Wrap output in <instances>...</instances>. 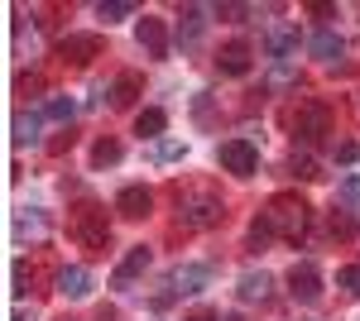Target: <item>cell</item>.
<instances>
[{"label":"cell","mask_w":360,"mask_h":321,"mask_svg":"<svg viewBox=\"0 0 360 321\" xmlns=\"http://www.w3.org/2000/svg\"><path fill=\"white\" fill-rule=\"evenodd\" d=\"M178 221L188 230H217L226 221V202L212 188H183L178 192Z\"/></svg>","instance_id":"obj_1"},{"label":"cell","mask_w":360,"mask_h":321,"mask_svg":"<svg viewBox=\"0 0 360 321\" xmlns=\"http://www.w3.org/2000/svg\"><path fill=\"white\" fill-rule=\"evenodd\" d=\"M264 216H269L274 235H283V240H298V235L307 230V202L293 197V192H278L274 202L264 207Z\"/></svg>","instance_id":"obj_2"},{"label":"cell","mask_w":360,"mask_h":321,"mask_svg":"<svg viewBox=\"0 0 360 321\" xmlns=\"http://www.w3.org/2000/svg\"><path fill=\"white\" fill-rule=\"evenodd\" d=\"M72 235H77V244H86V249H106V240H111L106 211H101V207H82V211L72 216Z\"/></svg>","instance_id":"obj_3"},{"label":"cell","mask_w":360,"mask_h":321,"mask_svg":"<svg viewBox=\"0 0 360 321\" xmlns=\"http://www.w3.org/2000/svg\"><path fill=\"white\" fill-rule=\"evenodd\" d=\"M217 163H221L226 173H236V178H255V168H259V149H255L250 139H226L221 149H217Z\"/></svg>","instance_id":"obj_4"},{"label":"cell","mask_w":360,"mask_h":321,"mask_svg":"<svg viewBox=\"0 0 360 321\" xmlns=\"http://www.w3.org/2000/svg\"><path fill=\"white\" fill-rule=\"evenodd\" d=\"M288 297L293 302H317L322 297V268L312 264V259H298V264L288 268Z\"/></svg>","instance_id":"obj_5"},{"label":"cell","mask_w":360,"mask_h":321,"mask_svg":"<svg viewBox=\"0 0 360 321\" xmlns=\"http://www.w3.org/2000/svg\"><path fill=\"white\" fill-rule=\"evenodd\" d=\"M327 120H332V110L322 106V101H307V106L293 115V139H303V144L322 139V134H327Z\"/></svg>","instance_id":"obj_6"},{"label":"cell","mask_w":360,"mask_h":321,"mask_svg":"<svg viewBox=\"0 0 360 321\" xmlns=\"http://www.w3.org/2000/svg\"><path fill=\"white\" fill-rule=\"evenodd\" d=\"M149 264H154L149 244H135V249H130V254H125V259L115 264V273H111V288H115V293H130V283H135V278H139V273H144Z\"/></svg>","instance_id":"obj_7"},{"label":"cell","mask_w":360,"mask_h":321,"mask_svg":"<svg viewBox=\"0 0 360 321\" xmlns=\"http://www.w3.org/2000/svg\"><path fill=\"white\" fill-rule=\"evenodd\" d=\"M207 283H212V264H178L168 273V288L178 297H197Z\"/></svg>","instance_id":"obj_8"},{"label":"cell","mask_w":360,"mask_h":321,"mask_svg":"<svg viewBox=\"0 0 360 321\" xmlns=\"http://www.w3.org/2000/svg\"><path fill=\"white\" fill-rule=\"evenodd\" d=\"M135 39H139V48H144V58H168V29H164V20L144 15V20L135 25Z\"/></svg>","instance_id":"obj_9"},{"label":"cell","mask_w":360,"mask_h":321,"mask_svg":"<svg viewBox=\"0 0 360 321\" xmlns=\"http://www.w3.org/2000/svg\"><path fill=\"white\" fill-rule=\"evenodd\" d=\"M115 211L125 216V221H144V216L154 211V192H149V188H139V183L120 188V197H115Z\"/></svg>","instance_id":"obj_10"},{"label":"cell","mask_w":360,"mask_h":321,"mask_svg":"<svg viewBox=\"0 0 360 321\" xmlns=\"http://www.w3.org/2000/svg\"><path fill=\"white\" fill-rule=\"evenodd\" d=\"M264 53L274 58V63H288V58L298 53V25H269V34H264Z\"/></svg>","instance_id":"obj_11"},{"label":"cell","mask_w":360,"mask_h":321,"mask_svg":"<svg viewBox=\"0 0 360 321\" xmlns=\"http://www.w3.org/2000/svg\"><path fill=\"white\" fill-rule=\"evenodd\" d=\"M58 53L68 58V63H91V58L101 53V34H63Z\"/></svg>","instance_id":"obj_12"},{"label":"cell","mask_w":360,"mask_h":321,"mask_svg":"<svg viewBox=\"0 0 360 321\" xmlns=\"http://www.w3.org/2000/svg\"><path fill=\"white\" fill-rule=\"evenodd\" d=\"M236 297H240V302H259V307H264V302L274 297V278H269L264 268H250V273H240V283H236Z\"/></svg>","instance_id":"obj_13"},{"label":"cell","mask_w":360,"mask_h":321,"mask_svg":"<svg viewBox=\"0 0 360 321\" xmlns=\"http://www.w3.org/2000/svg\"><path fill=\"white\" fill-rule=\"evenodd\" d=\"M58 293L68 297V302H82V297L91 293V268H82V264H63V268H58Z\"/></svg>","instance_id":"obj_14"},{"label":"cell","mask_w":360,"mask_h":321,"mask_svg":"<svg viewBox=\"0 0 360 321\" xmlns=\"http://www.w3.org/2000/svg\"><path fill=\"white\" fill-rule=\"evenodd\" d=\"M217 67H221L226 77H245L250 72V44L245 39H231L221 53H217Z\"/></svg>","instance_id":"obj_15"},{"label":"cell","mask_w":360,"mask_h":321,"mask_svg":"<svg viewBox=\"0 0 360 321\" xmlns=\"http://www.w3.org/2000/svg\"><path fill=\"white\" fill-rule=\"evenodd\" d=\"M207 15H212V10H202V5H183V20H178V44H183V48H193L197 39H202Z\"/></svg>","instance_id":"obj_16"},{"label":"cell","mask_w":360,"mask_h":321,"mask_svg":"<svg viewBox=\"0 0 360 321\" xmlns=\"http://www.w3.org/2000/svg\"><path fill=\"white\" fill-rule=\"evenodd\" d=\"M307 53H312V58H322V63H336V58L346 53V44H341V34L322 29V34H312V39H307Z\"/></svg>","instance_id":"obj_17"},{"label":"cell","mask_w":360,"mask_h":321,"mask_svg":"<svg viewBox=\"0 0 360 321\" xmlns=\"http://www.w3.org/2000/svg\"><path fill=\"white\" fill-rule=\"evenodd\" d=\"M164 130H168V115L159 106H149V110H139V115H135V134H144L149 144H154V139H164Z\"/></svg>","instance_id":"obj_18"},{"label":"cell","mask_w":360,"mask_h":321,"mask_svg":"<svg viewBox=\"0 0 360 321\" xmlns=\"http://www.w3.org/2000/svg\"><path fill=\"white\" fill-rule=\"evenodd\" d=\"M144 154H149V163H178V159H188V144L183 139H154Z\"/></svg>","instance_id":"obj_19"},{"label":"cell","mask_w":360,"mask_h":321,"mask_svg":"<svg viewBox=\"0 0 360 321\" xmlns=\"http://www.w3.org/2000/svg\"><path fill=\"white\" fill-rule=\"evenodd\" d=\"M39 110H29V115H15V144L20 149H39Z\"/></svg>","instance_id":"obj_20"},{"label":"cell","mask_w":360,"mask_h":321,"mask_svg":"<svg viewBox=\"0 0 360 321\" xmlns=\"http://www.w3.org/2000/svg\"><path fill=\"white\" fill-rule=\"evenodd\" d=\"M288 86H298V67L293 63H274V72L264 77V91H288Z\"/></svg>","instance_id":"obj_21"},{"label":"cell","mask_w":360,"mask_h":321,"mask_svg":"<svg viewBox=\"0 0 360 321\" xmlns=\"http://www.w3.org/2000/svg\"><path fill=\"white\" fill-rule=\"evenodd\" d=\"M135 96H139V77H135V72H120V77L111 81V101H115V106H130Z\"/></svg>","instance_id":"obj_22"},{"label":"cell","mask_w":360,"mask_h":321,"mask_svg":"<svg viewBox=\"0 0 360 321\" xmlns=\"http://www.w3.org/2000/svg\"><path fill=\"white\" fill-rule=\"evenodd\" d=\"M269 240H274V225H269V216H264V211H259V216H255V221H250V249H269Z\"/></svg>","instance_id":"obj_23"},{"label":"cell","mask_w":360,"mask_h":321,"mask_svg":"<svg viewBox=\"0 0 360 321\" xmlns=\"http://www.w3.org/2000/svg\"><path fill=\"white\" fill-rule=\"evenodd\" d=\"M44 225H49V221H44V211H25V216H15V235H20V240H39V235H44Z\"/></svg>","instance_id":"obj_24"},{"label":"cell","mask_w":360,"mask_h":321,"mask_svg":"<svg viewBox=\"0 0 360 321\" xmlns=\"http://www.w3.org/2000/svg\"><path fill=\"white\" fill-rule=\"evenodd\" d=\"M44 115H49V120H63V125H68V120L77 115V101H72V96H49V101H44Z\"/></svg>","instance_id":"obj_25"},{"label":"cell","mask_w":360,"mask_h":321,"mask_svg":"<svg viewBox=\"0 0 360 321\" xmlns=\"http://www.w3.org/2000/svg\"><path fill=\"white\" fill-rule=\"evenodd\" d=\"M96 15H101L106 25H115V20H130V15H135V5H130V0H101V5H96Z\"/></svg>","instance_id":"obj_26"},{"label":"cell","mask_w":360,"mask_h":321,"mask_svg":"<svg viewBox=\"0 0 360 321\" xmlns=\"http://www.w3.org/2000/svg\"><path fill=\"white\" fill-rule=\"evenodd\" d=\"M120 154H125V149H120V139H96V149H91V163H96V168H106V163H115Z\"/></svg>","instance_id":"obj_27"},{"label":"cell","mask_w":360,"mask_h":321,"mask_svg":"<svg viewBox=\"0 0 360 321\" xmlns=\"http://www.w3.org/2000/svg\"><path fill=\"white\" fill-rule=\"evenodd\" d=\"M336 288H346L351 297H360V264H346V268H336Z\"/></svg>","instance_id":"obj_28"},{"label":"cell","mask_w":360,"mask_h":321,"mask_svg":"<svg viewBox=\"0 0 360 321\" xmlns=\"http://www.w3.org/2000/svg\"><path fill=\"white\" fill-rule=\"evenodd\" d=\"M327 230H332L336 240H351V235H356V221L341 216V211H332V216H327Z\"/></svg>","instance_id":"obj_29"},{"label":"cell","mask_w":360,"mask_h":321,"mask_svg":"<svg viewBox=\"0 0 360 321\" xmlns=\"http://www.w3.org/2000/svg\"><path fill=\"white\" fill-rule=\"evenodd\" d=\"M288 173H293V178H317V163L307 159V154H298V149H293V159H288Z\"/></svg>","instance_id":"obj_30"},{"label":"cell","mask_w":360,"mask_h":321,"mask_svg":"<svg viewBox=\"0 0 360 321\" xmlns=\"http://www.w3.org/2000/svg\"><path fill=\"white\" fill-rule=\"evenodd\" d=\"M341 197L360 211V173H346V178H341Z\"/></svg>","instance_id":"obj_31"},{"label":"cell","mask_w":360,"mask_h":321,"mask_svg":"<svg viewBox=\"0 0 360 321\" xmlns=\"http://www.w3.org/2000/svg\"><path fill=\"white\" fill-rule=\"evenodd\" d=\"M183 321H221V317H217V312H207V307H197V312H188Z\"/></svg>","instance_id":"obj_32"},{"label":"cell","mask_w":360,"mask_h":321,"mask_svg":"<svg viewBox=\"0 0 360 321\" xmlns=\"http://www.w3.org/2000/svg\"><path fill=\"white\" fill-rule=\"evenodd\" d=\"M221 321H245V317H240V312H231V317H221Z\"/></svg>","instance_id":"obj_33"}]
</instances>
